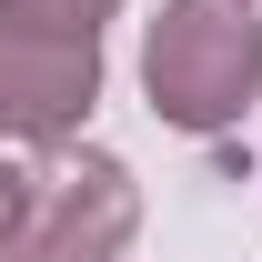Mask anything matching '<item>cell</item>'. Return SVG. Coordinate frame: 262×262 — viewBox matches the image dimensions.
<instances>
[{
  "instance_id": "cell-3",
  "label": "cell",
  "mask_w": 262,
  "mask_h": 262,
  "mask_svg": "<svg viewBox=\"0 0 262 262\" xmlns=\"http://www.w3.org/2000/svg\"><path fill=\"white\" fill-rule=\"evenodd\" d=\"M91 101H101V40L0 20V141L61 151L71 131L91 121Z\"/></svg>"
},
{
  "instance_id": "cell-5",
  "label": "cell",
  "mask_w": 262,
  "mask_h": 262,
  "mask_svg": "<svg viewBox=\"0 0 262 262\" xmlns=\"http://www.w3.org/2000/svg\"><path fill=\"white\" fill-rule=\"evenodd\" d=\"M20 192H31V171L0 162V242H10V222H20Z\"/></svg>"
},
{
  "instance_id": "cell-4",
  "label": "cell",
  "mask_w": 262,
  "mask_h": 262,
  "mask_svg": "<svg viewBox=\"0 0 262 262\" xmlns=\"http://www.w3.org/2000/svg\"><path fill=\"white\" fill-rule=\"evenodd\" d=\"M121 0H0V20H31V31H71V40H101Z\"/></svg>"
},
{
  "instance_id": "cell-2",
  "label": "cell",
  "mask_w": 262,
  "mask_h": 262,
  "mask_svg": "<svg viewBox=\"0 0 262 262\" xmlns=\"http://www.w3.org/2000/svg\"><path fill=\"white\" fill-rule=\"evenodd\" d=\"M141 232V182L111 151H51L31 162V192H20V222L0 242V262H121V242Z\"/></svg>"
},
{
  "instance_id": "cell-1",
  "label": "cell",
  "mask_w": 262,
  "mask_h": 262,
  "mask_svg": "<svg viewBox=\"0 0 262 262\" xmlns=\"http://www.w3.org/2000/svg\"><path fill=\"white\" fill-rule=\"evenodd\" d=\"M141 91L171 131H232L262 91V20L252 0H162L141 31Z\"/></svg>"
}]
</instances>
